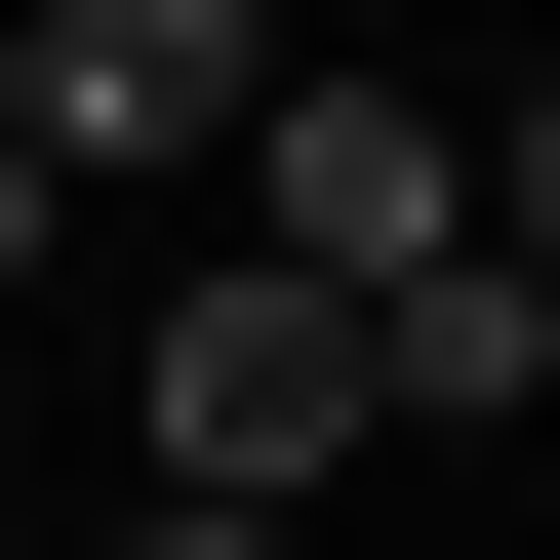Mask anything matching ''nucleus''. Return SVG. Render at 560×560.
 Instances as JSON below:
<instances>
[{
	"instance_id": "1",
	"label": "nucleus",
	"mask_w": 560,
	"mask_h": 560,
	"mask_svg": "<svg viewBox=\"0 0 560 560\" xmlns=\"http://www.w3.org/2000/svg\"><path fill=\"white\" fill-rule=\"evenodd\" d=\"M241 120H280V0H40V40H0V161H40V200L241 161Z\"/></svg>"
},
{
	"instance_id": "2",
	"label": "nucleus",
	"mask_w": 560,
	"mask_h": 560,
	"mask_svg": "<svg viewBox=\"0 0 560 560\" xmlns=\"http://www.w3.org/2000/svg\"><path fill=\"white\" fill-rule=\"evenodd\" d=\"M280 480H361V320H320V280H161V521H280Z\"/></svg>"
},
{
	"instance_id": "3",
	"label": "nucleus",
	"mask_w": 560,
	"mask_h": 560,
	"mask_svg": "<svg viewBox=\"0 0 560 560\" xmlns=\"http://www.w3.org/2000/svg\"><path fill=\"white\" fill-rule=\"evenodd\" d=\"M241 200H280V280L361 320V280H441V241H480V120H441V81H320V40H280V120H241Z\"/></svg>"
},
{
	"instance_id": "4",
	"label": "nucleus",
	"mask_w": 560,
	"mask_h": 560,
	"mask_svg": "<svg viewBox=\"0 0 560 560\" xmlns=\"http://www.w3.org/2000/svg\"><path fill=\"white\" fill-rule=\"evenodd\" d=\"M521 400H560V320H521L480 241H441V280H361V441H521Z\"/></svg>"
},
{
	"instance_id": "5",
	"label": "nucleus",
	"mask_w": 560,
	"mask_h": 560,
	"mask_svg": "<svg viewBox=\"0 0 560 560\" xmlns=\"http://www.w3.org/2000/svg\"><path fill=\"white\" fill-rule=\"evenodd\" d=\"M480 280H521V320H560V81L480 120Z\"/></svg>"
},
{
	"instance_id": "6",
	"label": "nucleus",
	"mask_w": 560,
	"mask_h": 560,
	"mask_svg": "<svg viewBox=\"0 0 560 560\" xmlns=\"http://www.w3.org/2000/svg\"><path fill=\"white\" fill-rule=\"evenodd\" d=\"M40 241H81V200H40V161H0V280H40Z\"/></svg>"
},
{
	"instance_id": "7",
	"label": "nucleus",
	"mask_w": 560,
	"mask_h": 560,
	"mask_svg": "<svg viewBox=\"0 0 560 560\" xmlns=\"http://www.w3.org/2000/svg\"><path fill=\"white\" fill-rule=\"evenodd\" d=\"M120 560H280V521H120Z\"/></svg>"
},
{
	"instance_id": "8",
	"label": "nucleus",
	"mask_w": 560,
	"mask_h": 560,
	"mask_svg": "<svg viewBox=\"0 0 560 560\" xmlns=\"http://www.w3.org/2000/svg\"><path fill=\"white\" fill-rule=\"evenodd\" d=\"M0 560H40V521H0Z\"/></svg>"
}]
</instances>
